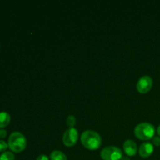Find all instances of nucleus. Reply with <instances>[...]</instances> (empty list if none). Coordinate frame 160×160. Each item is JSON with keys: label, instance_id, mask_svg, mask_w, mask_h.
I'll use <instances>...</instances> for the list:
<instances>
[{"label": "nucleus", "instance_id": "7ed1b4c3", "mask_svg": "<svg viewBox=\"0 0 160 160\" xmlns=\"http://www.w3.org/2000/svg\"><path fill=\"white\" fill-rule=\"evenodd\" d=\"M154 126L148 122H142L138 123L134 128V134L141 140H149L155 135Z\"/></svg>", "mask_w": 160, "mask_h": 160}, {"label": "nucleus", "instance_id": "0eeeda50", "mask_svg": "<svg viewBox=\"0 0 160 160\" xmlns=\"http://www.w3.org/2000/svg\"><path fill=\"white\" fill-rule=\"evenodd\" d=\"M123 148L127 156H134L137 154L138 145L134 141L131 140V139L126 140L123 143Z\"/></svg>", "mask_w": 160, "mask_h": 160}, {"label": "nucleus", "instance_id": "4468645a", "mask_svg": "<svg viewBox=\"0 0 160 160\" xmlns=\"http://www.w3.org/2000/svg\"><path fill=\"white\" fill-rule=\"evenodd\" d=\"M152 143L156 146H159L160 145V137L159 136H154L152 138Z\"/></svg>", "mask_w": 160, "mask_h": 160}, {"label": "nucleus", "instance_id": "f03ea898", "mask_svg": "<svg viewBox=\"0 0 160 160\" xmlns=\"http://www.w3.org/2000/svg\"><path fill=\"white\" fill-rule=\"evenodd\" d=\"M8 145H9V148L14 152H20L26 148V137L21 132L14 131L9 135Z\"/></svg>", "mask_w": 160, "mask_h": 160}, {"label": "nucleus", "instance_id": "39448f33", "mask_svg": "<svg viewBox=\"0 0 160 160\" xmlns=\"http://www.w3.org/2000/svg\"><path fill=\"white\" fill-rule=\"evenodd\" d=\"M79 138V133L75 128H69L64 132L62 142L66 146H73L77 143Z\"/></svg>", "mask_w": 160, "mask_h": 160}, {"label": "nucleus", "instance_id": "dca6fc26", "mask_svg": "<svg viewBox=\"0 0 160 160\" xmlns=\"http://www.w3.org/2000/svg\"><path fill=\"white\" fill-rule=\"evenodd\" d=\"M7 135V131L4 129L0 130V138H4Z\"/></svg>", "mask_w": 160, "mask_h": 160}, {"label": "nucleus", "instance_id": "f3484780", "mask_svg": "<svg viewBox=\"0 0 160 160\" xmlns=\"http://www.w3.org/2000/svg\"><path fill=\"white\" fill-rule=\"evenodd\" d=\"M120 160H131V159L129 158V156H123L121 158V159Z\"/></svg>", "mask_w": 160, "mask_h": 160}, {"label": "nucleus", "instance_id": "a211bd4d", "mask_svg": "<svg viewBox=\"0 0 160 160\" xmlns=\"http://www.w3.org/2000/svg\"><path fill=\"white\" fill-rule=\"evenodd\" d=\"M157 133H158V134H159V136L160 137V124L159 125V127H158V128H157Z\"/></svg>", "mask_w": 160, "mask_h": 160}, {"label": "nucleus", "instance_id": "9b49d317", "mask_svg": "<svg viewBox=\"0 0 160 160\" xmlns=\"http://www.w3.org/2000/svg\"><path fill=\"white\" fill-rule=\"evenodd\" d=\"M0 160H15V156L11 152H4L0 156Z\"/></svg>", "mask_w": 160, "mask_h": 160}, {"label": "nucleus", "instance_id": "2eb2a0df", "mask_svg": "<svg viewBox=\"0 0 160 160\" xmlns=\"http://www.w3.org/2000/svg\"><path fill=\"white\" fill-rule=\"evenodd\" d=\"M35 160H49V159H48V157L46 156V155L41 154L36 158Z\"/></svg>", "mask_w": 160, "mask_h": 160}, {"label": "nucleus", "instance_id": "423d86ee", "mask_svg": "<svg viewBox=\"0 0 160 160\" xmlns=\"http://www.w3.org/2000/svg\"><path fill=\"white\" fill-rule=\"evenodd\" d=\"M152 78L148 75H145V76L140 78V79L138 81L136 88L140 93L145 94L151 90V88H152Z\"/></svg>", "mask_w": 160, "mask_h": 160}, {"label": "nucleus", "instance_id": "6e6552de", "mask_svg": "<svg viewBox=\"0 0 160 160\" xmlns=\"http://www.w3.org/2000/svg\"><path fill=\"white\" fill-rule=\"evenodd\" d=\"M153 150H154L153 144L150 143V142H144L139 147L138 152L142 157L148 158L152 154Z\"/></svg>", "mask_w": 160, "mask_h": 160}, {"label": "nucleus", "instance_id": "9d476101", "mask_svg": "<svg viewBox=\"0 0 160 160\" xmlns=\"http://www.w3.org/2000/svg\"><path fill=\"white\" fill-rule=\"evenodd\" d=\"M50 159L51 160H67V156L65 153L59 150H54L50 154Z\"/></svg>", "mask_w": 160, "mask_h": 160}, {"label": "nucleus", "instance_id": "ddd939ff", "mask_svg": "<svg viewBox=\"0 0 160 160\" xmlns=\"http://www.w3.org/2000/svg\"><path fill=\"white\" fill-rule=\"evenodd\" d=\"M8 146H9L8 143H6L5 141L0 140V152H6Z\"/></svg>", "mask_w": 160, "mask_h": 160}, {"label": "nucleus", "instance_id": "20e7f679", "mask_svg": "<svg viewBox=\"0 0 160 160\" xmlns=\"http://www.w3.org/2000/svg\"><path fill=\"white\" fill-rule=\"evenodd\" d=\"M100 156L103 160H120L123 157V152L118 147L109 145L102 150Z\"/></svg>", "mask_w": 160, "mask_h": 160}, {"label": "nucleus", "instance_id": "f257e3e1", "mask_svg": "<svg viewBox=\"0 0 160 160\" xmlns=\"http://www.w3.org/2000/svg\"><path fill=\"white\" fill-rule=\"evenodd\" d=\"M82 145L89 150H96L99 148L102 143L100 134L93 130H86L83 131L81 136Z\"/></svg>", "mask_w": 160, "mask_h": 160}, {"label": "nucleus", "instance_id": "f8f14e48", "mask_svg": "<svg viewBox=\"0 0 160 160\" xmlns=\"http://www.w3.org/2000/svg\"><path fill=\"white\" fill-rule=\"evenodd\" d=\"M66 123H67V126H69L70 128H73V126L76 123V117L73 115L68 116L67 120H66Z\"/></svg>", "mask_w": 160, "mask_h": 160}, {"label": "nucleus", "instance_id": "1a4fd4ad", "mask_svg": "<svg viewBox=\"0 0 160 160\" xmlns=\"http://www.w3.org/2000/svg\"><path fill=\"white\" fill-rule=\"evenodd\" d=\"M10 115L7 112H0V128L8 126L10 123Z\"/></svg>", "mask_w": 160, "mask_h": 160}]
</instances>
